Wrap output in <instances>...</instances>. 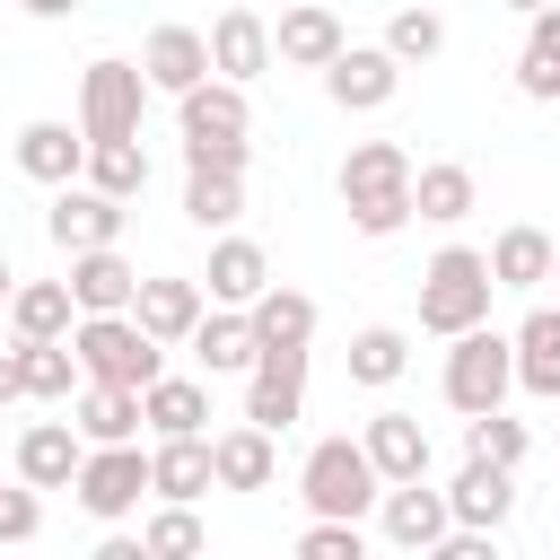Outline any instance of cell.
Wrapping results in <instances>:
<instances>
[{
	"instance_id": "3",
	"label": "cell",
	"mask_w": 560,
	"mask_h": 560,
	"mask_svg": "<svg viewBox=\"0 0 560 560\" xmlns=\"http://www.w3.org/2000/svg\"><path fill=\"white\" fill-rule=\"evenodd\" d=\"M298 499H306V516L359 525V516H376L385 481H376V464H368L359 438H324V446H306V464H298Z\"/></svg>"
},
{
	"instance_id": "2",
	"label": "cell",
	"mask_w": 560,
	"mask_h": 560,
	"mask_svg": "<svg viewBox=\"0 0 560 560\" xmlns=\"http://www.w3.org/2000/svg\"><path fill=\"white\" fill-rule=\"evenodd\" d=\"M490 298H499L490 254H481V245H446V254H429V271H420V332L455 341V332L490 324Z\"/></svg>"
},
{
	"instance_id": "25",
	"label": "cell",
	"mask_w": 560,
	"mask_h": 560,
	"mask_svg": "<svg viewBox=\"0 0 560 560\" xmlns=\"http://www.w3.org/2000/svg\"><path fill=\"white\" fill-rule=\"evenodd\" d=\"M359 446H368L376 481H420V472H429V429H420L411 411H376V420L359 429Z\"/></svg>"
},
{
	"instance_id": "19",
	"label": "cell",
	"mask_w": 560,
	"mask_h": 560,
	"mask_svg": "<svg viewBox=\"0 0 560 560\" xmlns=\"http://www.w3.org/2000/svg\"><path fill=\"white\" fill-rule=\"evenodd\" d=\"M140 429L149 438H210V376H158V385H140Z\"/></svg>"
},
{
	"instance_id": "51",
	"label": "cell",
	"mask_w": 560,
	"mask_h": 560,
	"mask_svg": "<svg viewBox=\"0 0 560 560\" xmlns=\"http://www.w3.org/2000/svg\"><path fill=\"white\" fill-rule=\"evenodd\" d=\"M551 446H560V429H551Z\"/></svg>"
},
{
	"instance_id": "23",
	"label": "cell",
	"mask_w": 560,
	"mask_h": 560,
	"mask_svg": "<svg viewBox=\"0 0 560 560\" xmlns=\"http://www.w3.org/2000/svg\"><path fill=\"white\" fill-rule=\"evenodd\" d=\"M79 455H88V438H79L70 420H35V429L18 438V481H26V490H70V481H79Z\"/></svg>"
},
{
	"instance_id": "29",
	"label": "cell",
	"mask_w": 560,
	"mask_h": 560,
	"mask_svg": "<svg viewBox=\"0 0 560 560\" xmlns=\"http://www.w3.org/2000/svg\"><path fill=\"white\" fill-rule=\"evenodd\" d=\"M70 429L88 446H131L140 438V394L131 385H79L70 394Z\"/></svg>"
},
{
	"instance_id": "6",
	"label": "cell",
	"mask_w": 560,
	"mask_h": 560,
	"mask_svg": "<svg viewBox=\"0 0 560 560\" xmlns=\"http://www.w3.org/2000/svg\"><path fill=\"white\" fill-rule=\"evenodd\" d=\"M446 402L472 420V411H499L508 402V385H516V350H508V332H490V324H472V332H455V350H446Z\"/></svg>"
},
{
	"instance_id": "48",
	"label": "cell",
	"mask_w": 560,
	"mask_h": 560,
	"mask_svg": "<svg viewBox=\"0 0 560 560\" xmlns=\"http://www.w3.org/2000/svg\"><path fill=\"white\" fill-rule=\"evenodd\" d=\"M508 9H516V18H534V9H542V0H508Z\"/></svg>"
},
{
	"instance_id": "7",
	"label": "cell",
	"mask_w": 560,
	"mask_h": 560,
	"mask_svg": "<svg viewBox=\"0 0 560 560\" xmlns=\"http://www.w3.org/2000/svg\"><path fill=\"white\" fill-rule=\"evenodd\" d=\"M70 490H79V508H88L96 525H122V516L140 508V490H149V455H140V438H131V446H88Z\"/></svg>"
},
{
	"instance_id": "28",
	"label": "cell",
	"mask_w": 560,
	"mask_h": 560,
	"mask_svg": "<svg viewBox=\"0 0 560 560\" xmlns=\"http://www.w3.org/2000/svg\"><path fill=\"white\" fill-rule=\"evenodd\" d=\"M472 201H481L472 166H455V158H429V166H411V219H429V228H455V219H472Z\"/></svg>"
},
{
	"instance_id": "45",
	"label": "cell",
	"mask_w": 560,
	"mask_h": 560,
	"mask_svg": "<svg viewBox=\"0 0 560 560\" xmlns=\"http://www.w3.org/2000/svg\"><path fill=\"white\" fill-rule=\"evenodd\" d=\"M26 402V376H18V350H0V411Z\"/></svg>"
},
{
	"instance_id": "41",
	"label": "cell",
	"mask_w": 560,
	"mask_h": 560,
	"mask_svg": "<svg viewBox=\"0 0 560 560\" xmlns=\"http://www.w3.org/2000/svg\"><path fill=\"white\" fill-rule=\"evenodd\" d=\"M359 551H368V534L359 525H332V516H315L298 534V560H359Z\"/></svg>"
},
{
	"instance_id": "44",
	"label": "cell",
	"mask_w": 560,
	"mask_h": 560,
	"mask_svg": "<svg viewBox=\"0 0 560 560\" xmlns=\"http://www.w3.org/2000/svg\"><path fill=\"white\" fill-rule=\"evenodd\" d=\"M88 560H158V551H149V542H140V534H105V542H96V551H88Z\"/></svg>"
},
{
	"instance_id": "17",
	"label": "cell",
	"mask_w": 560,
	"mask_h": 560,
	"mask_svg": "<svg viewBox=\"0 0 560 560\" xmlns=\"http://www.w3.org/2000/svg\"><path fill=\"white\" fill-rule=\"evenodd\" d=\"M341 44H350V35H341V18H332L324 0H289L280 26H271V61H289V70H324Z\"/></svg>"
},
{
	"instance_id": "5",
	"label": "cell",
	"mask_w": 560,
	"mask_h": 560,
	"mask_svg": "<svg viewBox=\"0 0 560 560\" xmlns=\"http://www.w3.org/2000/svg\"><path fill=\"white\" fill-rule=\"evenodd\" d=\"M140 114H149L140 61L96 52V61L79 70V140H140Z\"/></svg>"
},
{
	"instance_id": "18",
	"label": "cell",
	"mask_w": 560,
	"mask_h": 560,
	"mask_svg": "<svg viewBox=\"0 0 560 560\" xmlns=\"http://www.w3.org/2000/svg\"><path fill=\"white\" fill-rule=\"evenodd\" d=\"M184 350L201 359V376H245V368L262 359V341H254L245 306H201V324L184 332Z\"/></svg>"
},
{
	"instance_id": "36",
	"label": "cell",
	"mask_w": 560,
	"mask_h": 560,
	"mask_svg": "<svg viewBox=\"0 0 560 560\" xmlns=\"http://www.w3.org/2000/svg\"><path fill=\"white\" fill-rule=\"evenodd\" d=\"M402 368H411V341H402L394 324H368V332H350V385L385 394V385H402Z\"/></svg>"
},
{
	"instance_id": "4",
	"label": "cell",
	"mask_w": 560,
	"mask_h": 560,
	"mask_svg": "<svg viewBox=\"0 0 560 560\" xmlns=\"http://www.w3.org/2000/svg\"><path fill=\"white\" fill-rule=\"evenodd\" d=\"M70 359H79L88 385H131V394L166 376V341H149L131 315H79L70 324Z\"/></svg>"
},
{
	"instance_id": "8",
	"label": "cell",
	"mask_w": 560,
	"mask_h": 560,
	"mask_svg": "<svg viewBox=\"0 0 560 560\" xmlns=\"http://www.w3.org/2000/svg\"><path fill=\"white\" fill-rule=\"evenodd\" d=\"M122 201L114 192H96V184H61L52 192V210H44V236L61 245V254H96V245H122Z\"/></svg>"
},
{
	"instance_id": "38",
	"label": "cell",
	"mask_w": 560,
	"mask_h": 560,
	"mask_svg": "<svg viewBox=\"0 0 560 560\" xmlns=\"http://www.w3.org/2000/svg\"><path fill=\"white\" fill-rule=\"evenodd\" d=\"M385 52H394L402 70L438 61V52H446V18H438V0H411V9H394V18H385Z\"/></svg>"
},
{
	"instance_id": "52",
	"label": "cell",
	"mask_w": 560,
	"mask_h": 560,
	"mask_svg": "<svg viewBox=\"0 0 560 560\" xmlns=\"http://www.w3.org/2000/svg\"><path fill=\"white\" fill-rule=\"evenodd\" d=\"M551 105H560V96H551Z\"/></svg>"
},
{
	"instance_id": "34",
	"label": "cell",
	"mask_w": 560,
	"mask_h": 560,
	"mask_svg": "<svg viewBox=\"0 0 560 560\" xmlns=\"http://www.w3.org/2000/svg\"><path fill=\"white\" fill-rule=\"evenodd\" d=\"M79 184H96V192H114V201H140V192H149V149H140V140H88Z\"/></svg>"
},
{
	"instance_id": "9",
	"label": "cell",
	"mask_w": 560,
	"mask_h": 560,
	"mask_svg": "<svg viewBox=\"0 0 560 560\" xmlns=\"http://www.w3.org/2000/svg\"><path fill=\"white\" fill-rule=\"evenodd\" d=\"M394 88H402V61H394L385 44H341V52L324 61V96H332L341 114H376V105H394Z\"/></svg>"
},
{
	"instance_id": "21",
	"label": "cell",
	"mask_w": 560,
	"mask_h": 560,
	"mask_svg": "<svg viewBox=\"0 0 560 560\" xmlns=\"http://www.w3.org/2000/svg\"><path fill=\"white\" fill-rule=\"evenodd\" d=\"M262 289H271V254L254 236H219L210 245V271H201V298L210 306H254Z\"/></svg>"
},
{
	"instance_id": "1",
	"label": "cell",
	"mask_w": 560,
	"mask_h": 560,
	"mask_svg": "<svg viewBox=\"0 0 560 560\" xmlns=\"http://www.w3.org/2000/svg\"><path fill=\"white\" fill-rule=\"evenodd\" d=\"M341 210L359 236H394L411 228V149L402 140H359L341 158Z\"/></svg>"
},
{
	"instance_id": "32",
	"label": "cell",
	"mask_w": 560,
	"mask_h": 560,
	"mask_svg": "<svg viewBox=\"0 0 560 560\" xmlns=\"http://www.w3.org/2000/svg\"><path fill=\"white\" fill-rule=\"evenodd\" d=\"M516 88H525L534 105H551V96H560V0H542V9L525 18V52H516Z\"/></svg>"
},
{
	"instance_id": "37",
	"label": "cell",
	"mask_w": 560,
	"mask_h": 560,
	"mask_svg": "<svg viewBox=\"0 0 560 560\" xmlns=\"http://www.w3.org/2000/svg\"><path fill=\"white\" fill-rule=\"evenodd\" d=\"M18 376H26V402H70L88 376L70 359V341H18Z\"/></svg>"
},
{
	"instance_id": "50",
	"label": "cell",
	"mask_w": 560,
	"mask_h": 560,
	"mask_svg": "<svg viewBox=\"0 0 560 560\" xmlns=\"http://www.w3.org/2000/svg\"><path fill=\"white\" fill-rule=\"evenodd\" d=\"M359 560H376V551H359Z\"/></svg>"
},
{
	"instance_id": "30",
	"label": "cell",
	"mask_w": 560,
	"mask_h": 560,
	"mask_svg": "<svg viewBox=\"0 0 560 560\" xmlns=\"http://www.w3.org/2000/svg\"><path fill=\"white\" fill-rule=\"evenodd\" d=\"M9 324H18V341H70V324H79L70 280H18L9 289Z\"/></svg>"
},
{
	"instance_id": "31",
	"label": "cell",
	"mask_w": 560,
	"mask_h": 560,
	"mask_svg": "<svg viewBox=\"0 0 560 560\" xmlns=\"http://www.w3.org/2000/svg\"><path fill=\"white\" fill-rule=\"evenodd\" d=\"M245 324H254V341H262V350H306V341H315V298L271 280V289L245 306Z\"/></svg>"
},
{
	"instance_id": "42",
	"label": "cell",
	"mask_w": 560,
	"mask_h": 560,
	"mask_svg": "<svg viewBox=\"0 0 560 560\" xmlns=\"http://www.w3.org/2000/svg\"><path fill=\"white\" fill-rule=\"evenodd\" d=\"M44 534V490H0V542H35Z\"/></svg>"
},
{
	"instance_id": "22",
	"label": "cell",
	"mask_w": 560,
	"mask_h": 560,
	"mask_svg": "<svg viewBox=\"0 0 560 560\" xmlns=\"http://www.w3.org/2000/svg\"><path fill=\"white\" fill-rule=\"evenodd\" d=\"M131 289H140V271L122 262V245L70 254V306L79 315H131Z\"/></svg>"
},
{
	"instance_id": "24",
	"label": "cell",
	"mask_w": 560,
	"mask_h": 560,
	"mask_svg": "<svg viewBox=\"0 0 560 560\" xmlns=\"http://www.w3.org/2000/svg\"><path fill=\"white\" fill-rule=\"evenodd\" d=\"M79 166H88V140H79V122H26L18 131V175H35V184H79Z\"/></svg>"
},
{
	"instance_id": "35",
	"label": "cell",
	"mask_w": 560,
	"mask_h": 560,
	"mask_svg": "<svg viewBox=\"0 0 560 560\" xmlns=\"http://www.w3.org/2000/svg\"><path fill=\"white\" fill-rule=\"evenodd\" d=\"M490 280H499V289H542V280H551V236H542V228H499Z\"/></svg>"
},
{
	"instance_id": "16",
	"label": "cell",
	"mask_w": 560,
	"mask_h": 560,
	"mask_svg": "<svg viewBox=\"0 0 560 560\" xmlns=\"http://www.w3.org/2000/svg\"><path fill=\"white\" fill-rule=\"evenodd\" d=\"M508 508H516V472H508V464H490V455H464V472L446 481V516H455V525L499 534V525H508Z\"/></svg>"
},
{
	"instance_id": "43",
	"label": "cell",
	"mask_w": 560,
	"mask_h": 560,
	"mask_svg": "<svg viewBox=\"0 0 560 560\" xmlns=\"http://www.w3.org/2000/svg\"><path fill=\"white\" fill-rule=\"evenodd\" d=\"M420 560H508V551H499V534H481V525H446Z\"/></svg>"
},
{
	"instance_id": "20",
	"label": "cell",
	"mask_w": 560,
	"mask_h": 560,
	"mask_svg": "<svg viewBox=\"0 0 560 560\" xmlns=\"http://www.w3.org/2000/svg\"><path fill=\"white\" fill-rule=\"evenodd\" d=\"M271 472H280V438H271V429L236 420V429L210 438V481H219V490H271Z\"/></svg>"
},
{
	"instance_id": "27",
	"label": "cell",
	"mask_w": 560,
	"mask_h": 560,
	"mask_svg": "<svg viewBox=\"0 0 560 560\" xmlns=\"http://www.w3.org/2000/svg\"><path fill=\"white\" fill-rule=\"evenodd\" d=\"M508 350H516V385H525L534 402H560V306H534V315L508 332Z\"/></svg>"
},
{
	"instance_id": "12",
	"label": "cell",
	"mask_w": 560,
	"mask_h": 560,
	"mask_svg": "<svg viewBox=\"0 0 560 560\" xmlns=\"http://www.w3.org/2000/svg\"><path fill=\"white\" fill-rule=\"evenodd\" d=\"M140 79H149V96H184V88H201V79H210V35H201V26H149V44H140Z\"/></svg>"
},
{
	"instance_id": "33",
	"label": "cell",
	"mask_w": 560,
	"mask_h": 560,
	"mask_svg": "<svg viewBox=\"0 0 560 560\" xmlns=\"http://www.w3.org/2000/svg\"><path fill=\"white\" fill-rule=\"evenodd\" d=\"M184 219L201 236H228L245 219V175H210V166H184Z\"/></svg>"
},
{
	"instance_id": "46",
	"label": "cell",
	"mask_w": 560,
	"mask_h": 560,
	"mask_svg": "<svg viewBox=\"0 0 560 560\" xmlns=\"http://www.w3.org/2000/svg\"><path fill=\"white\" fill-rule=\"evenodd\" d=\"M18 9H26V18H70L79 0H18Z\"/></svg>"
},
{
	"instance_id": "14",
	"label": "cell",
	"mask_w": 560,
	"mask_h": 560,
	"mask_svg": "<svg viewBox=\"0 0 560 560\" xmlns=\"http://www.w3.org/2000/svg\"><path fill=\"white\" fill-rule=\"evenodd\" d=\"M201 306H210V298H201V280H184V271H149V280L131 289V324H140L149 341H166V350L201 324Z\"/></svg>"
},
{
	"instance_id": "26",
	"label": "cell",
	"mask_w": 560,
	"mask_h": 560,
	"mask_svg": "<svg viewBox=\"0 0 560 560\" xmlns=\"http://www.w3.org/2000/svg\"><path fill=\"white\" fill-rule=\"evenodd\" d=\"M149 490H158L166 508L210 499V490H219V481H210V438H158V446H149Z\"/></svg>"
},
{
	"instance_id": "47",
	"label": "cell",
	"mask_w": 560,
	"mask_h": 560,
	"mask_svg": "<svg viewBox=\"0 0 560 560\" xmlns=\"http://www.w3.org/2000/svg\"><path fill=\"white\" fill-rule=\"evenodd\" d=\"M9 289H18V271H9V262H0V306H9Z\"/></svg>"
},
{
	"instance_id": "10",
	"label": "cell",
	"mask_w": 560,
	"mask_h": 560,
	"mask_svg": "<svg viewBox=\"0 0 560 560\" xmlns=\"http://www.w3.org/2000/svg\"><path fill=\"white\" fill-rule=\"evenodd\" d=\"M298 411H306V350H262L245 368V420L280 438Z\"/></svg>"
},
{
	"instance_id": "49",
	"label": "cell",
	"mask_w": 560,
	"mask_h": 560,
	"mask_svg": "<svg viewBox=\"0 0 560 560\" xmlns=\"http://www.w3.org/2000/svg\"><path fill=\"white\" fill-rule=\"evenodd\" d=\"M551 280H560V236H551Z\"/></svg>"
},
{
	"instance_id": "40",
	"label": "cell",
	"mask_w": 560,
	"mask_h": 560,
	"mask_svg": "<svg viewBox=\"0 0 560 560\" xmlns=\"http://www.w3.org/2000/svg\"><path fill=\"white\" fill-rule=\"evenodd\" d=\"M140 542H149L158 560H201V551H210V534H201V516H192V508H166V499L149 508V525H140Z\"/></svg>"
},
{
	"instance_id": "13",
	"label": "cell",
	"mask_w": 560,
	"mask_h": 560,
	"mask_svg": "<svg viewBox=\"0 0 560 560\" xmlns=\"http://www.w3.org/2000/svg\"><path fill=\"white\" fill-rule=\"evenodd\" d=\"M175 131H184V149H201V140H245V131H254V105H245L236 79H201V88L175 96Z\"/></svg>"
},
{
	"instance_id": "11",
	"label": "cell",
	"mask_w": 560,
	"mask_h": 560,
	"mask_svg": "<svg viewBox=\"0 0 560 560\" xmlns=\"http://www.w3.org/2000/svg\"><path fill=\"white\" fill-rule=\"evenodd\" d=\"M262 70H271V18L262 9H219L210 18V79L254 88Z\"/></svg>"
},
{
	"instance_id": "15",
	"label": "cell",
	"mask_w": 560,
	"mask_h": 560,
	"mask_svg": "<svg viewBox=\"0 0 560 560\" xmlns=\"http://www.w3.org/2000/svg\"><path fill=\"white\" fill-rule=\"evenodd\" d=\"M376 525H385V542H394V551H429L455 516H446V490H429V472H420V481H385Z\"/></svg>"
},
{
	"instance_id": "39",
	"label": "cell",
	"mask_w": 560,
	"mask_h": 560,
	"mask_svg": "<svg viewBox=\"0 0 560 560\" xmlns=\"http://www.w3.org/2000/svg\"><path fill=\"white\" fill-rule=\"evenodd\" d=\"M464 438H472V455H490V464H508V472L534 455V429H525V420H508V402H499V411H472V420H464Z\"/></svg>"
}]
</instances>
